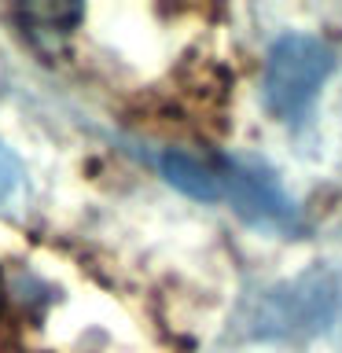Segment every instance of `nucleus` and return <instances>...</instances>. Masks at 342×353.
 Returning a JSON list of instances; mask_svg holds the SVG:
<instances>
[{
  "mask_svg": "<svg viewBox=\"0 0 342 353\" xmlns=\"http://www.w3.org/2000/svg\"><path fill=\"white\" fill-rule=\"evenodd\" d=\"M162 173L181 192L206 199V203L232 199L243 214H269V217L287 214V203L272 188V181H265V173H250L239 162H210L188 151H173L162 159Z\"/></svg>",
  "mask_w": 342,
  "mask_h": 353,
  "instance_id": "nucleus-1",
  "label": "nucleus"
},
{
  "mask_svg": "<svg viewBox=\"0 0 342 353\" xmlns=\"http://www.w3.org/2000/svg\"><path fill=\"white\" fill-rule=\"evenodd\" d=\"M331 70H335V52L324 41L302 37V33L280 37L272 44L269 63H265V77H261L265 107L287 121L302 118Z\"/></svg>",
  "mask_w": 342,
  "mask_h": 353,
  "instance_id": "nucleus-2",
  "label": "nucleus"
},
{
  "mask_svg": "<svg viewBox=\"0 0 342 353\" xmlns=\"http://www.w3.org/2000/svg\"><path fill=\"white\" fill-rule=\"evenodd\" d=\"M19 181H22V165H19V159L4 148V143H0V199H8L11 192H15Z\"/></svg>",
  "mask_w": 342,
  "mask_h": 353,
  "instance_id": "nucleus-3",
  "label": "nucleus"
}]
</instances>
